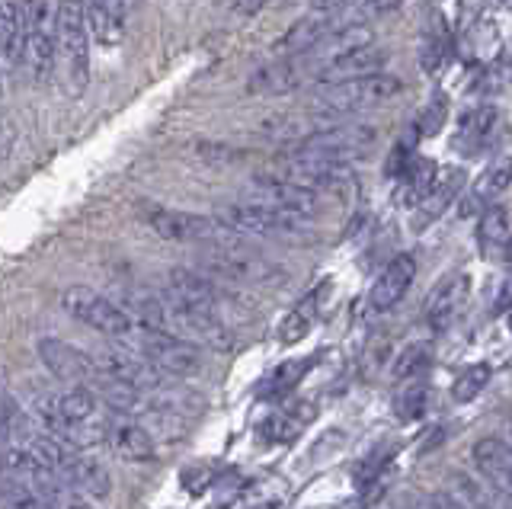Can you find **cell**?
<instances>
[{
    "instance_id": "cell-1",
    "label": "cell",
    "mask_w": 512,
    "mask_h": 509,
    "mask_svg": "<svg viewBox=\"0 0 512 509\" xmlns=\"http://www.w3.org/2000/svg\"><path fill=\"white\" fill-rule=\"evenodd\" d=\"M58 65L55 77L68 97H80L90 81V20L84 0H61L55 7Z\"/></svg>"
},
{
    "instance_id": "cell-2",
    "label": "cell",
    "mask_w": 512,
    "mask_h": 509,
    "mask_svg": "<svg viewBox=\"0 0 512 509\" xmlns=\"http://www.w3.org/2000/svg\"><path fill=\"white\" fill-rule=\"evenodd\" d=\"M400 90H404V84H400L397 77L378 71V74L359 77V81L320 87L314 97V109L320 116H356V113H365V109L384 106L388 100H394Z\"/></svg>"
},
{
    "instance_id": "cell-3",
    "label": "cell",
    "mask_w": 512,
    "mask_h": 509,
    "mask_svg": "<svg viewBox=\"0 0 512 509\" xmlns=\"http://www.w3.org/2000/svg\"><path fill=\"white\" fill-rule=\"evenodd\" d=\"M23 65L32 84H52L58 65V26L55 7L48 0H29L23 10Z\"/></svg>"
},
{
    "instance_id": "cell-4",
    "label": "cell",
    "mask_w": 512,
    "mask_h": 509,
    "mask_svg": "<svg viewBox=\"0 0 512 509\" xmlns=\"http://www.w3.org/2000/svg\"><path fill=\"white\" fill-rule=\"evenodd\" d=\"M58 301L74 321L93 327L96 333H103L109 340H132L138 330V324L128 317V311L119 305V301L93 292L87 285H68V289L58 295Z\"/></svg>"
},
{
    "instance_id": "cell-5",
    "label": "cell",
    "mask_w": 512,
    "mask_h": 509,
    "mask_svg": "<svg viewBox=\"0 0 512 509\" xmlns=\"http://www.w3.org/2000/svg\"><path fill=\"white\" fill-rule=\"evenodd\" d=\"M144 221H148L154 234H160L164 241H176V244L215 247V244H224L234 237V231L228 225H221V218L176 212V209H164V205H148V209H144Z\"/></svg>"
},
{
    "instance_id": "cell-6",
    "label": "cell",
    "mask_w": 512,
    "mask_h": 509,
    "mask_svg": "<svg viewBox=\"0 0 512 509\" xmlns=\"http://www.w3.org/2000/svg\"><path fill=\"white\" fill-rule=\"evenodd\" d=\"M218 218L234 234H260V237H301L311 228L308 218L288 215L282 209H272V205L250 202V199L224 205Z\"/></svg>"
},
{
    "instance_id": "cell-7",
    "label": "cell",
    "mask_w": 512,
    "mask_h": 509,
    "mask_svg": "<svg viewBox=\"0 0 512 509\" xmlns=\"http://www.w3.org/2000/svg\"><path fill=\"white\" fill-rule=\"evenodd\" d=\"M138 346L141 356L170 378H196L205 372L202 349L170 330H141Z\"/></svg>"
},
{
    "instance_id": "cell-8",
    "label": "cell",
    "mask_w": 512,
    "mask_h": 509,
    "mask_svg": "<svg viewBox=\"0 0 512 509\" xmlns=\"http://www.w3.org/2000/svg\"><path fill=\"white\" fill-rule=\"evenodd\" d=\"M375 141H378L375 125L349 122V125H330V129H320L308 138H301L295 151L327 157V161H336V164H349V161H356V157H365L372 151Z\"/></svg>"
},
{
    "instance_id": "cell-9",
    "label": "cell",
    "mask_w": 512,
    "mask_h": 509,
    "mask_svg": "<svg viewBox=\"0 0 512 509\" xmlns=\"http://www.w3.org/2000/svg\"><path fill=\"white\" fill-rule=\"evenodd\" d=\"M96 356V369H100V385H122L128 391H138V394H154L164 385V372L154 369V365L138 356V353H128V349H103V353H93Z\"/></svg>"
},
{
    "instance_id": "cell-10",
    "label": "cell",
    "mask_w": 512,
    "mask_h": 509,
    "mask_svg": "<svg viewBox=\"0 0 512 509\" xmlns=\"http://www.w3.org/2000/svg\"><path fill=\"white\" fill-rule=\"evenodd\" d=\"M39 359L48 372H52L58 381L71 388H100V369H96V356L84 353L80 346L74 343H64L58 337H42L39 340Z\"/></svg>"
},
{
    "instance_id": "cell-11",
    "label": "cell",
    "mask_w": 512,
    "mask_h": 509,
    "mask_svg": "<svg viewBox=\"0 0 512 509\" xmlns=\"http://www.w3.org/2000/svg\"><path fill=\"white\" fill-rule=\"evenodd\" d=\"M250 202H263V205H272V209H282L288 215H298L308 221L320 212L317 193L288 180H279V177H256L250 186Z\"/></svg>"
},
{
    "instance_id": "cell-12",
    "label": "cell",
    "mask_w": 512,
    "mask_h": 509,
    "mask_svg": "<svg viewBox=\"0 0 512 509\" xmlns=\"http://www.w3.org/2000/svg\"><path fill=\"white\" fill-rule=\"evenodd\" d=\"M208 263H212V269L218 276L231 279V282H244V285H260V282H269L272 276H276V269H272L266 260H260L256 253H250L244 247H237L234 237L224 244H215L212 260Z\"/></svg>"
},
{
    "instance_id": "cell-13",
    "label": "cell",
    "mask_w": 512,
    "mask_h": 509,
    "mask_svg": "<svg viewBox=\"0 0 512 509\" xmlns=\"http://www.w3.org/2000/svg\"><path fill=\"white\" fill-rule=\"evenodd\" d=\"M103 445L128 461H154L157 455V445L154 436L148 433V426H141L138 420L125 417L119 410H112V417L103 429Z\"/></svg>"
},
{
    "instance_id": "cell-14",
    "label": "cell",
    "mask_w": 512,
    "mask_h": 509,
    "mask_svg": "<svg viewBox=\"0 0 512 509\" xmlns=\"http://www.w3.org/2000/svg\"><path fill=\"white\" fill-rule=\"evenodd\" d=\"M384 61H388V52L378 49V45H362V49H352L340 58L327 61V65H320L314 81L320 87L327 84H343V81H359V77H368V74H378L384 68Z\"/></svg>"
},
{
    "instance_id": "cell-15",
    "label": "cell",
    "mask_w": 512,
    "mask_h": 509,
    "mask_svg": "<svg viewBox=\"0 0 512 509\" xmlns=\"http://www.w3.org/2000/svg\"><path fill=\"white\" fill-rule=\"evenodd\" d=\"M468 285H471L468 276L452 273V276H445L436 289H432V295L426 301V324H429L432 333H436V337L455 324V317L461 314L464 301H468Z\"/></svg>"
},
{
    "instance_id": "cell-16",
    "label": "cell",
    "mask_w": 512,
    "mask_h": 509,
    "mask_svg": "<svg viewBox=\"0 0 512 509\" xmlns=\"http://www.w3.org/2000/svg\"><path fill=\"white\" fill-rule=\"evenodd\" d=\"M308 77H314L311 61L304 55H288L272 61V65L260 68L250 77V93H266V97H279V93H292L298 90Z\"/></svg>"
},
{
    "instance_id": "cell-17",
    "label": "cell",
    "mask_w": 512,
    "mask_h": 509,
    "mask_svg": "<svg viewBox=\"0 0 512 509\" xmlns=\"http://www.w3.org/2000/svg\"><path fill=\"white\" fill-rule=\"evenodd\" d=\"M413 276H416V263H413L410 253H400V257H394L372 285V295H368V305H372V311H378V314L391 311L397 301L407 295V289L413 285Z\"/></svg>"
},
{
    "instance_id": "cell-18",
    "label": "cell",
    "mask_w": 512,
    "mask_h": 509,
    "mask_svg": "<svg viewBox=\"0 0 512 509\" xmlns=\"http://www.w3.org/2000/svg\"><path fill=\"white\" fill-rule=\"evenodd\" d=\"M496 125H500V113L496 106H474L458 119L455 132V151L464 157H477L490 148V141L496 138Z\"/></svg>"
},
{
    "instance_id": "cell-19",
    "label": "cell",
    "mask_w": 512,
    "mask_h": 509,
    "mask_svg": "<svg viewBox=\"0 0 512 509\" xmlns=\"http://www.w3.org/2000/svg\"><path fill=\"white\" fill-rule=\"evenodd\" d=\"M474 468L477 474L484 477L487 484H493L496 490H503L512 497V445L496 439V436H487L474 445Z\"/></svg>"
},
{
    "instance_id": "cell-20",
    "label": "cell",
    "mask_w": 512,
    "mask_h": 509,
    "mask_svg": "<svg viewBox=\"0 0 512 509\" xmlns=\"http://www.w3.org/2000/svg\"><path fill=\"white\" fill-rule=\"evenodd\" d=\"M464 180H468V177H464L461 167L439 173L436 183H432V189H429V196L420 202V209L413 212V228L423 231V228L432 225V221H439L448 212V205L458 199V193L464 189Z\"/></svg>"
},
{
    "instance_id": "cell-21",
    "label": "cell",
    "mask_w": 512,
    "mask_h": 509,
    "mask_svg": "<svg viewBox=\"0 0 512 509\" xmlns=\"http://www.w3.org/2000/svg\"><path fill=\"white\" fill-rule=\"evenodd\" d=\"M509 183H512V157H500V161L490 164L484 177L477 180V186L471 189V196L461 202V215L487 212L490 205H496V199L506 193Z\"/></svg>"
},
{
    "instance_id": "cell-22",
    "label": "cell",
    "mask_w": 512,
    "mask_h": 509,
    "mask_svg": "<svg viewBox=\"0 0 512 509\" xmlns=\"http://www.w3.org/2000/svg\"><path fill=\"white\" fill-rule=\"evenodd\" d=\"M439 177V167L436 161L429 157H413V164L397 177V189H394V202L404 205V209H420V202L429 196L432 183Z\"/></svg>"
},
{
    "instance_id": "cell-23",
    "label": "cell",
    "mask_w": 512,
    "mask_h": 509,
    "mask_svg": "<svg viewBox=\"0 0 512 509\" xmlns=\"http://www.w3.org/2000/svg\"><path fill=\"white\" fill-rule=\"evenodd\" d=\"M87 20L90 33L103 45H119L125 36V17H128V0H87Z\"/></svg>"
},
{
    "instance_id": "cell-24",
    "label": "cell",
    "mask_w": 512,
    "mask_h": 509,
    "mask_svg": "<svg viewBox=\"0 0 512 509\" xmlns=\"http://www.w3.org/2000/svg\"><path fill=\"white\" fill-rule=\"evenodd\" d=\"M23 65V10L13 0H0V74Z\"/></svg>"
},
{
    "instance_id": "cell-25",
    "label": "cell",
    "mask_w": 512,
    "mask_h": 509,
    "mask_svg": "<svg viewBox=\"0 0 512 509\" xmlns=\"http://www.w3.org/2000/svg\"><path fill=\"white\" fill-rule=\"evenodd\" d=\"M327 285L330 282H320L314 285V289L304 295L298 305L288 311V317L282 321V330H279V337L282 343H298L304 333H308L317 321V314H320V305H324V298H327Z\"/></svg>"
},
{
    "instance_id": "cell-26",
    "label": "cell",
    "mask_w": 512,
    "mask_h": 509,
    "mask_svg": "<svg viewBox=\"0 0 512 509\" xmlns=\"http://www.w3.org/2000/svg\"><path fill=\"white\" fill-rule=\"evenodd\" d=\"M477 244H480V250H484L487 260H496L506 253V247H509V212L500 202L490 205L487 212H480Z\"/></svg>"
},
{
    "instance_id": "cell-27",
    "label": "cell",
    "mask_w": 512,
    "mask_h": 509,
    "mask_svg": "<svg viewBox=\"0 0 512 509\" xmlns=\"http://www.w3.org/2000/svg\"><path fill=\"white\" fill-rule=\"evenodd\" d=\"M452 52V36H448V23L442 13H432L426 29H423V45H420V65L423 71L436 74Z\"/></svg>"
},
{
    "instance_id": "cell-28",
    "label": "cell",
    "mask_w": 512,
    "mask_h": 509,
    "mask_svg": "<svg viewBox=\"0 0 512 509\" xmlns=\"http://www.w3.org/2000/svg\"><path fill=\"white\" fill-rule=\"evenodd\" d=\"M455 497L468 503L471 509H512V497L503 490H496L487 481H477L471 474L455 477Z\"/></svg>"
},
{
    "instance_id": "cell-29",
    "label": "cell",
    "mask_w": 512,
    "mask_h": 509,
    "mask_svg": "<svg viewBox=\"0 0 512 509\" xmlns=\"http://www.w3.org/2000/svg\"><path fill=\"white\" fill-rule=\"evenodd\" d=\"M490 365L487 362H477V365H471V369H464L458 378H455V385H452V401L455 404H468V401H474V397L484 391L487 385H490Z\"/></svg>"
},
{
    "instance_id": "cell-30",
    "label": "cell",
    "mask_w": 512,
    "mask_h": 509,
    "mask_svg": "<svg viewBox=\"0 0 512 509\" xmlns=\"http://www.w3.org/2000/svg\"><path fill=\"white\" fill-rule=\"evenodd\" d=\"M298 410H288V413H272V417L260 426V433L269 439V442H292L298 433H301V426L308 423L311 413H301V417H295Z\"/></svg>"
},
{
    "instance_id": "cell-31",
    "label": "cell",
    "mask_w": 512,
    "mask_h": 509,
    "mask_svg": "<svg viewBox=\"0 0 512 509\" xmlns=\"http://www.w3.org/2000/svg\"><path fill=\"white\" fill-rule=\"evenodd\" d=\"M429 369V349L420 343V346H410L400 353L397 365H394V381H423Z\"/></svg>"
},
{
    "instance_id": "cell-32",
    "label": "cell",
    "mask_w": 512,
    "mask_h": 509,
    "mask_svg": "<svg viewBox=\"0 0 512 509\" xmlns=\"http://www.w3.org/2000/svg\"><path fill=\"white\" fill-rule=\"evenodd\" d=\"M426 410V385L423 381H410L407 388H400L397 397V417L400 420H416Z\"/></svg>"
},
{
    "instance_id": "cell-33",
    "label": "cell",
    "mask_w": 512,
    "mask_h": 509,
    "mask_svg": "<svg viewBox=\"0 0 512 509\" xmlns=\"http://www.w3.org/2000/svg\"><path fill=\"white\" fill-rule=\"evenodd\" d=\"M416 135H420V132H416V129H410V135H404V138H400L397 141V145H394V151H391V157H388V167H384V170H388V177H400V173H404L410 164H413V148H416Z\"/></svg>"
},
{
    "instance_id": "cell-34",
    "label": "cell",
    "mask_w": 512,
    "mask_h": 509,
    "mask_svg": "<svg viewBox=\"0 0 512 509\" xmlns=\"http://www.w3.org/2000/svg\"><path fill=\"white\" fill-rule=\"evenodd\" d=\"M311 369V359H304V362H288V365H282V369L272 375V381H269V391L272 394H285L288 388H295L298 381L304 378V372Z\"/></svg>"
},
{
    "instance_id": "cell-35",
    "label": "cell",
    "mask_w": 512,
    "mask_h": 509,
    "mask_svg": "<svg viewBox=\"0 0 512 509\" xmlns=\"http://www.w3.org/2000/svg\"><path fill=\"white\" fill-rule=\"evenodd\" d=\"M445 116H448V106L442 97H436L429 106H426V113L420 116V125H416V132L420 135H436L442 125H445Z\"/></svg>"
},
{
    "instance_id": "cell-36",
    "label": "cell",
    "mask_w": 512,
    "mask_h": 509,
    "mask_svg": "<svg viewBox=\"0 0 512 509\" xmlns=\"http://www.w3.org/2000/svg\"><path fill=\"white\" fill-rule=\"evenodd\" d=\"M48 503H52V509H96L90 500L71 497L68 490H61V493H55V497H48Z\"/></svg>"
},
{
    "instance_id": "cell-37",
    "label": "cell",
    "mask_w": 512,
    "mask_h": 509,
    "mask_svg": "<svg viewBox=\"0 0 512 509\" xmlns=\"http://www.w3.org/2000/svg\"><path fill=\"white\" fill-rule=\"evenodd\" d=\"M496 314H503V311H512V276L503 279L500 285V292H496V305H493Z\"/></svg>"
},
{
    "instance_id": "cell-38",
    "label": "cell",
    "mask_w": 512,
    "mask_h": 509,
    "mask_svg": "<svg viewBox=\"0 0 512 509\" xmlns=\"http://www.w3.org/2000/svg\"><path fill=\"white\" fill-rule=\"evenodd\" d=\"M10 151V122L4 113V87H0V157Z\"/></svg>"
},
{
    "instance_id": "cell-39",
    "label": "cell",
    "mask_w": 512,
    "mask_h": 509,
    "mask_svg": "<svg viewBox=\"0 0 512 509\" xmlns=\"http://www.w3.org/2000/svg\"><path fill=\"white\" fill-rule=\"evenodd\" d=\"M496 74H500L503 84H512V42L500 52V61H496Z\"/></svg>"
},
{
    "instance_id": "cell-40",
    "label": "cell",
    "mask_w": 512,
    "mask_h": 509,
    "mask_svg": "<svg viewBox=\"0 0 512 509\" xmlns=\"http://www.w3.org/2000/svg\"><path fill=\"white\" fill-rule=\"evenodd\" d=\"M269 0H231V10L240 13V17H253V13H260Z\"/></svg>"
},
{
    "instance_id": "cell-41",
    "label": "cell",
    "mask_w": 512,
    "mask_h": 509,
    "mask_svg": "<svg viewBox=\"0 0 512 509\" xmlns=\"http://www.w3.org/2000/svg\"><path fill=\"white\" fill-rule=\"evenodd\" d=\"M429 500H432V506H436V509H471L468 503H461L455 493H432Z\"/></svg>"
},
{
    "instance_id": "cell-42",
    "label": "cell",
    "mask_w": 512,
    "mask_h": 509,
    "mask_svg": "<svg viewBox=\"0 0 512 509\" xmlns=\"http://www.w3.org/2000/svg\"><path fill=\"white\" fill-rule=\"evenodd\" d=\"M343 4H349V0H311L314 13H330V10H340Z\"/></svg>"
},
{
    "instance_id": "cell-43",
    "label": "cell",
    "mask_w": 512,
    "mask_h": 509,
    "mask_svg": "<svg viewBox=\"0 0 512 509\" xmlns=\"http://www.w3.org/2000/svg\"><path fill=\"white\" fill-rule=\"evenodd\" d=\"M407 509H436L432 506V500L429 497H423V500H410V506Z\"/></svg>"
},
{
    "instance_id": "cell-44",
    "label": "cell",
    "mask_w": 512,
    "mask_h": 509,
    "mask_svg": "<svg viewBox=\"0 0 512 509\" xmlns=\"http://www.w3.org/2000/svg\"><path fill=\"white\" fill-rule=\"evenodd\" d=\"M500 4H503L506 10H512V0H500Z\"/></svg>"
},
{
    "instance_id": "cell-45",
    "label": "cell",
    "mask_w": 512,
    "mask_h": 509,
    "mask_svg": "<svg viewBox=\"0 0 512 509\" xmlns=\"http://www.w3.org/2000/svg\"><path fill=\"white\" fill-rule=\"evenodd\" d=\"M509 330H512V311H509Z\"/></svg>"
}]
</instances>
